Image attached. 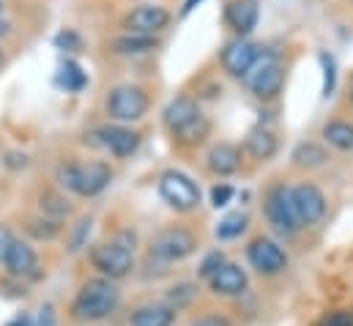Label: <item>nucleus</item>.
Here are the masks:
<instances>
[{
	"instance_id": "f257e3e1",
	"label": "nucleus",
	"mask_w": 353,
	"mask_h": 326,
	"mask_svg": "<svg viewBox=\"0 0 353 326\" xmlns=\"http://www.w3.org/2000/svg\"><path fill=\"white\" fill-rule=\"evenodd\" d=\"M165 126L173 135L178 146L194 148L200 143H205L208 132H211V121L208 115L200 110V104L189 96H178L168 104L165 110Z\"/></svg>"
},
{
	"instance_id": "f03ea898",
	"label": "nucleus",
	"mask_w": 353,
	"mask_h": 326,
	"mask_svg": "<svg viewBox=\"0 0 353 326\" xmlns=\"http://www.w3.org/2000/svg\"><path fill=\"white\" fill-rule=\"evenodd\" d=\"M121 305V291L112 280L107 277H96V280H88L74 302H72V318L80 321V324H99L104 318H110Z\"/></svg>"
},
{
	"instance_id": "7ed1b4c3",
	"label": "nucleus",
	"mask_w": 353,
	"mask_h": 326,
	"mask_svg": "<svg viewBox=\"0 0 353 326\" xmlns=\"http://www.w3.org/2000/svg\"><path fill=\"white\" fill-rule=\"evenodd\" d=\"M110 178H112V170L104 162H69L58 167L61 186L72 189L80 198H96L99 192L107 189Z\"/></svg>"
},
{
	"instance_id": "20e7f679",
	"label": "nucleus",
	"mask_w": 353,
	"mask_h": 326,
	"mask_svg": "<svg viewBox=\"0 0 353 326\" xmlns=\"http://www.w3.org/2000/svg\"><path fill=\"white\" fill-rule=\"evenodd\" d=\"M134 233H121L118 239L112 242H101L90 249V263L93 269L107 277V280H121L126 277L132 269H134V258H132V249H134V242H126L132 239Z\"/></svg>"
},
{
	"instance_id": "39448f33",
	"label": "nucleus",
	"mask_w": 353,
	"mask_h": 326,
	"mask_svg": "<svg viewBox=\"0 0 353 326\" xmlns=\"http://www.w3.org/2000/svg\"><path fill=\"white\" fill-rule=\"evenodd\" d=\"M159 195L170 209L181 214H189L200 206V186L181 170H168L159 175Z\"/></svg>"
},
{
	"instance_id": "423d86ee",
	"label": "nucleus",
	"mask_w": 353,
	"mask_h": 326,
	"mask_svg": "<svg viewBox=\"0 0 353 326\" xmlns=\"http://www.w3.org/2000/svg\"><path fill=\"white\" fill-rule=\"evenodd\" d=\"M148 113V93L137 85H118L107 96V115L118 124L140 121Z\"/></svg>"
},
{
	"instance_id": "0eeeda50",
	"label": "nucleus",
	"mask_w": 353,
	"mask_h": 326,
	"mask_svg": "<svg viewBox=\"0 0 353 326\" xmlns=\"http://www.w3.org/2000/svg\"><path fill=\"white\" fill-rule=\"evenodd\" d=\"M265 220L268 225L282 233V236H293L301 225L296 220V209H293V200H290V189L285 184H274L268 192H265V203H263Z\"/></svg>"
},
{
	"instance_id": "6e6552de",
	"label": "nucleus",
	"mask_w": 353,
	"mask_h": 326,
	"mask_svg": "<svg viewBox=\"0 0 353 326\" xmlns=\"http://www.w3.org/2000/svg\"><path fill=\"white\" fill-rule=\"evenodd\" d=\"M247 80V88L258 96V99H276L282 85H285V69L282 64L274 58V55H265V58H258L255 66L250 69V75L244 77Z\"/></svg>"
},
{
	"instance_id": "1a4fd4ad",
	"label": "nucleus",
	"mask_w": 353,
	"mask_h": 326,
	"mask_svg": "<svg viewBox=\"0 0 353 326\" xmlns=\"http://www.w3.org/2000/svg\"><path fill=\"white\" fill-rule=\"evenodd\" d=\"M148 249H151L154 258L168 260V263L183 260L197 249V236L192 231H186V228H165L151 239Z\"/></svg>"
},
{
	"instance_id": "9d476101",
	"label": "nucleus",
	"mask_w": 353,
	"mask_h": 326,
	"mask_svg": "<svg viewBox=\"0 0 353 326\" xmlns=\"http://www.w3.org/2000/svg\"><path fill=\"white\" fill-rule=\"evenodd\" d=\"M290 200L296 209V220L301 228H310L323 220L326 214V198L315 184H299L290 189Z\"/></svg>"
},
{
	"instance_id": "9b49d317",
	"label": "nucleus",
	"mask_w": 353,
	"mask_h": 326,
	"mask_svg": "<svg viewBox=\"0 0 353 326\" xmlns=\"http://www.w3.org/2000/svg\"><path fill=\"white\" fill-rule=\"evenodd\" d=\"M247 260L252 263L255 271L268 274V277H271V274H279V271L288 269V252L276 245V242L263 239V236L250 242V247H247Z\"/></svg>"
},
{
	"instance_id": "f8f14e48",
	"label": "nucleus",
	"mask_w": 353,
	"mask_h": 326,
	"mask_svg": "<svg viewBox=\"0 0 353 326\" xmlns=\"http://www.w3.org/2000/svg\"><path fill=\"white\" fill-rule=\"evenodd\" d=\"M123 25L129 28V33H140V36H154L159 30H165L170 25V11L165 6H154V3H143L134 11L126 14Z\"/></svg>"
},
{
	"instance_id": "ddd939ff",
	"label": "nucleus",
	"mask_w": 353,
	"mask_h": 326,
	"mask_svg": "<svg viewBox=\"0 0 353 326\" xmlns=\"http://www.w3.org/2000/svg\"><path fill=\"white\" fill-rule=\"evenodd\" d=\"M258 58H261L258 47H255L252 41H247V39H239V41H233V44L225 47V52H222V66H225V72H228L230 77H247Z\"/></svg>"
},
{
	"instance_id": "4468645a",
	"label": "nucleus",
	"mask_w": 353,
	"mask_h": 326,
	"mask_svg": "<svg viewBox=\"0 0 353 326\" xmlns=\"http://www.w3.org/2000/svg\"><path fill=\"white\" fill-rule=\"evenodd\" d=\"M96 137H99V146H104V148H107L112 157H118V160L132 157V154L137 151V146H140V135L132 132V129H126V126H121V124L101 126V129L96 132Z\"/></svg>"
},
{
	"instance_id": "2eb2a0df",
	"label": "nucleus",
	"mask_w": 353,
	"mask_h": 326,
	"mask_svg": "<svg viewBox=\"0 0 353 326\" xmlns=\"http://www.w3.org/2000/svg\"><path fill=\"white\" fill-rule=\"evenodd\" d=\"M250 285V277L241 266L236 263H222L211 277H208V288L216 294V296H241Z\"/></svg>"
},
{
	"instance_id": "dca6fc26",
	"label": "nucleus",
	"mask_w": 353,
	"mask_h": 326,
	"mask_svg": "<svg viewBox=\"0 0 353 326\" xmlns=\"http://www.w3.org/2000/svg\"><path fill=\"white\" fill-rule=\"evenodd\" d=\"M3 263H6V271L11 277H30L39 269V255H36V249L28 245V242L14 239V245L8 247Z\"/></svg>"
},
{
	"instance_id": "f3484780",
	"label": "nucleus",
	"mask_w": 353,
	"mask_h": 326,
	"mask_svg": "<svg viewBox=\"0 0 353 326\" xmlns=\"http://www.w3.org/2000/svg\"><path fill=\"white\" fill-rule=\"evenodd\" d=\"M258 17H261V0H233L228 6V22L239 36L252 33L258 25Z\"/></svg>"
},
{
	"instance_id": "a211bd4d",
	"label": "nucleus",
	"mask_w": 353,
	"mask_h": 326,
	"mask_svg": "<svg viewBox=\"0 0 353 326\" xmlns=\"http://www.w3.org/2000/svg\"><path fill=\"white\" fill-rule=\"evenodd\" d=\"M205 164L211 173L216 175H233L239 167H241V151L233 146V143H216L208 157H205Z\"/></svg>"
},
{
	"instance_id": "6ab92c4d",
	"label": "nucleus",
	"mask_w": 353,
	"mask_h": 326,
	"mask_svg": "<svg viewBox=\"0 0 353 326\" xmlns=\"http://www.w3.org/2000/svg\"><path fill=\"white\" fill-rule=\"evenodd\" d=\"M176 310L170 305H145L129 316V326H173Z\"/></svg>"
},
{
	"instance_id": "aec40b11",
	"label": "nucleus",
	"mask_w": 353,
	"mask_h": 326,
	"mask_svg": "<svg viewBox=\"0 0 353 326\" xmlns=\"http://www.w3.org/2000/svg\"><path fill=\"white\" fill-rule=\"evenodd\" d=\"M157 39L154 36H140V33H126L121 39L112 41V52L115 55H145L151 50H157Z\"/></svg>"
},
{
	"instance_id": "412c9836",
	"label": "nucleus",
	"mask_w": 353,
	"mask_h": 326,
	"mask_svg": "<svg viewBox=\"0 0 353 326\" xmlns=\"http://www.w3.org/2000/svg\"><path fill=\"white\" fill-rule=\"evenodd\" d=\"M247 151L255 157V160H271L274 154H276V137H274V132L271 129H263V126H258V129H252L250 132V137H247Z\"/></svg>"
},
{
	"instance_id": "4be33fe9",
	"label": "nucleus",
	"mask_w": 353,
	"mask_h": 326,
	"mask_svg": "<svg viewBox=\"0 0 353 326\" xmlns=\"http://www.w3.org/2000/svg\"><path fill=\"white\" fill-rule=\"evenodd\" d=\"M323 140L337 151H353V124H348V121H329L323 126Z\"/></svg>"
},
{
	"instance_id": "5701e85b",
	"label": "nucleus",
	"mask_w": 353,
	"mask_h": 326,
	"mask_svg": "<svg viewBox=\"0 0 353 326\" xmlns=\"http://www.w3.org/2000/svg\"><path fill=\"white\" fill-rule=\"evenodd\" d=\"M326 160H329L326 151L321 146H315V143H301L293 151V164L296 167H321Z\"/></svg>"
},
{
	"instance_id": "b1692460",
	"label": "nucleus",
	"mask_w": 353,
	"mask_h": 326,
	"mask_svg": "<svg viewBox=\"0 0 353 326\" xmlns=\"http://www.w3.org/2000/svg\"><path fill=\"white\" fill-rule=\"evenodd\" d=\"M247 214H241V211H233V214H228L219 225H216V239H222V242H230V239H239L244 231H247Z\"/></svg>"
},
{
	"instance_id": "393cba45",
	"label": "nucleus",
	"mask_w": 353,
	"mask_h": 326,
	"mask_svg": "<svg viewBox=\"0 0 353 326\" xmlns=\"http://www.w3.org/2000/svg\"><path fill=\"white\" fill-rule=\"evenodd\" d=\"M28 233L39 242H52L61 233V222L50 220V217H39V220H28Z\"/></svg>"
},
{
	"instance_id": "a878e982",
	"label": "nucleus",
	"mask_w": 353,
	"mask_h": 326,
	"mask_svg": "<svg viewBox=\"0 0 353 326\" xmlns=\"http://www.w3.org/2000/svg\"><path fill=\"white\" fill-rule=\"evenodd\" d=\"M41 211H44V217L61 222V217H66V214L72 211V206H69L61 195H55V192H44V195H41Z\"/></svg>"
},
{
	"instance_id": "bb28decb",
	"label": "nucleus",
	"mask_w": 353,
	"mask_h": 326,
	"mask_svg": "<svg viewBox=\"0 0 353 326\" xmlns=\"http://www.w3.org/2000/svg\"><path fill=\"white\" fill-rule=\"evenodd\" d=\"M194 294H197V291H194L192 282H181V285H176V288L170 291V302H168V305H170L173 310H178V307L189 305V302L194 299Z\"/></svg>"
},
{
	"instance_id": "cd10ccee",
	"label": "nucleus",
	"mask_w": 353,
	"mask_h": 326,
	"mask_svg": "<svg viewBox=\"0 0 353 326\" xmlns=\"http://www.w3.org/2000/svg\"><path fill=\"white\" fill-rule=\"evenodd\" d=\"M61 82H63L69 90H80V88L85 85V75L80 72L77 64H66V66H63V75H61Z\"/></svg>"
},
{
	"instance_id": "c85d7f7f",
	"label": "nucleus",
	"mask_w": 353,
	"mask_h": 326,
	"mask_svg": "<svg viewBox=\"0 0 353 326\" xmlns=\"http://www.w3.org/2000/svg\"><path fill=\"white\" fill-rule=\"evenodd\" d=\"M222 263H225V255H222L219 249H216V252H208V255L203 258V263H200V271H197V274L208 280V277H211V274H214V271H216Z\"/></svg>"
},
{
	"instance_id": "c756f323",
	"label": "nucleus",
	"mask_w": 353,
	"mask_h": 326,
	"mask_svg": "<svg viewBox=\"0 0 353 326\" xmlns=\"http://www.w3.org/2000/svg\"><path fill=\"white\" fill-rule=\"evenodd\" d=\"M230 198H233V186H230V184H216V186L211 189V203H214V209H225V206L230 203Z\"/></svg>"
},
{
	"instance_id": "7c9ffc66",
	"label": "nucleus",
	"mask_w": 353,
	"mask_h": 326,
	"mask_svg": "<svg viewBox=\"0 0 353 326\" xmlns=\"http://www.w3.org/2000/svg\"><path fill=\"white\" fill-rule=\"evenodd\" d=\"M321 64H323V72H326L323 75V96H329L334 90V58L321 52Z\"/></svg>"
},
{
	"instance_id": "2f4dec72",
	"label": "nucleus",
	"mask_w": 353,
	"mask_h": 326,
	"mask_svg": "<svg viewBox=\"0 0 353 326\" xmlns=\"http://www.w3.org/2000/svg\"><path fill=\"white\" fill-rule=\"evenodd\" d=\"M55 41H58V47H66L69 52H80V50H83V41H80V36H77V33H72V30L61 33Z\"/></svg>"
},
{
	"instance_id": "473e14b6",
	"label": "nucleus",
	"mask_w": 353,
	"mask_h": 326,
	"mask_svg": "<svg viewBox=\"0 0 353 326\" xmlns=\"http://www.w3.org/2000/svg\"><path fill=\"white\" fill-rule=\"evenodd\" d=\"M321 326H353V316L351 313H345V310H340V313H329Z\"/></svg>"
},
{
	"instance_id": "72a5a7b5",
	"label": "nucleus",
	"mask_w": 353,
	"mask_h": 326,
	"mask_svg": "<svg viewBox=\"0 0 353 326\" xmlns=\"http://www.w3.org/2000/svg\"><path fill=\"white\" fill-rule=\"evenodd\" d=\"M90 231V220H80V225H77V233H74V239H72V252H77V249H83V239H85V233Z\"/></svg>"
},
{
	"instance_id": "f704fd0d",
	"label": "nucleus",
	"mask_w": 353,
	"mask_h": 326,
	"mask_svg": "<svg viewBox=\"0 0 353 326\" xmlns=\"http://www.w3.org/2000/svg\"><path fill=\"white\" fill-rule=\"evenodd\" d=\"M192 326H230V321L222 316H200L192 321Z\"/></svg>"
},
{
	"instance_id": "c9c22d12",
	"label": "nucleus",
	"mask_w": 353,
	"mask_h": 326,
	"mask_svg": "<svg viewBox=\"0 0 353 326\" xmlns=\"http://www.w3.org/2000/svg\"><path fill=\"white\" fill-rule=\"evenodd\" d=\"M11 245H14V233H11L6 225H0V260L6 258V252H8Z\"/></svg>"
},
{
	"instance_id": "e433bc0d",
	"label": "nucleus",
	"mask_w": 353,
	"mask_h": 326,
	"mask_svg": "<svg viewBox=\"0 0 353 326\" xmlns=\"http://www.w3.org/2000/svg\"><path fill=\"white\" fill-rule=\"evenodd\" d=\"M6 326H30V318H28L25 313H19V316H17L14 321H8Z\"/></svg>"
},
{
	"instance_id": "4c0bfd02",
	"label": "nucleus",
	"mask_w": 353,
	"mask_h": 326,
	"mask_svg": "<svg viewBox=\"0 0 353 326\" xmlns=\"http://www.w3.org/2000/svg\"><path fill=\"white\" fill-rule=\"evenodd\" d=\"M197 3H203V0H186V3H183V11H181V14H189V11H192V8L197 6Z\"/></svg>"
},
{
	"instance_id": "58836bf2",
	"label": "nucleus",
	"mask_w": 353,
	"mask_h": 326,
	"mask_svg": "<svg viewBox=\"0 0 353 326\" xmlns=\"http://www.w3.org/2000/svg\"><path fill=\"white\" fill-rule=\"evenodd\" d=\"M8 30H11V25H8V22H6V19H0V36H6V33H8Z\"/></svg>"
},
{
	"instance_id": "ea45409f",
	"label": "nucleus",
	"mask_w": 353,
	"mask_h": 326,
	"mask_svg": "<svg viewBox=\"0 0 353 326\" xmlns=\"http://www.w3.org/2000/svg\"><path fill=\"white\" fill-rule=\"evenodd\" d=\"M0 64H3V52H0Z\"/></svg>"
}]
</instances>
